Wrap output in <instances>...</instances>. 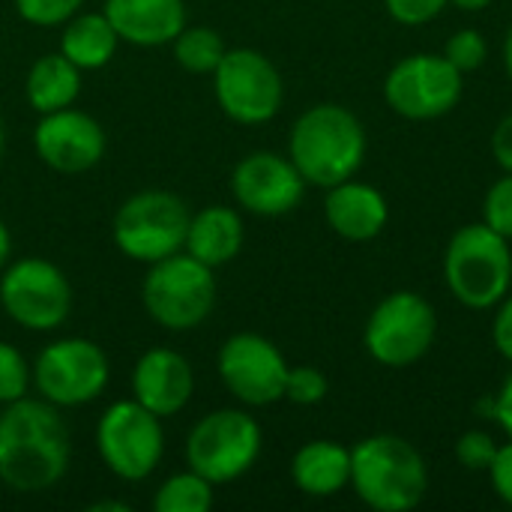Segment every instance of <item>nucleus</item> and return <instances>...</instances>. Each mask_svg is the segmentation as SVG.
<instances>
[{
	"label": "nucleus",
	"mask_w": 512,
	"mask_h": 512,
	"mask_svg": "<svg viewBox=\"0 0 512 512\" xmlns=\"http://www.w3.org/2000/svg\"><path fill=\"white\" fill-rule=\"evenodd\" d=\"M111 366L105 351L81 336L57 339L39 351L33 363V384L39 396L57 408H78L102 396Z\"/></svg>",
	"instance_id": "ddd939ff"
},
{
	"label": "nucleus",
	"mask_w": 512,
	"mask_h": 512,
	"mask_svg": "<svg viewBox=\"0 0 512 512\" xmlns=\"http://www.w3.org/2000/svg\"><path fill=\"white\" fill-rule=\"evenodd\" d=\"M30 378H33V369L27 366L24 354L15 345L0 342V405L24 399Z\"/></svg>",
	"instance_id": "bb28decb"
},
{
	"label": "nucleus",
	"mask_w": 512,
	"mask_h": 512,
	"mask_svg": "<svg viewBox=\"0 0 512 512\" xmlns=\"http://www.w3.org/2000/svg\"><path fill=\"white\" fill-rule=\"evenodd\" d=\"M72 444L57 405L18 399L0 411V483L18 495L57 486L69 468Z\"/></svg>",
	"instance_id": "f257e3e1"
},
{
	"label": "nucleus",
	"mask_w": 512,
	"mask_h": 512,
	"mask_svg": "<svg viewBox=\"0 0 512 512\" xmlns=\"http://www.w3.org/2000/svg\"><path fill=\"white\" fill-rule=\"evenodd\" d=\"M324 219L342 240L366 243L384 231V225L390 219V207H387V198L375 186L357 183V180H342L327 189Z\"/></svg>",
	"instance_id": "a211bd4d"
},
{
	"label": "nucleus",
	"mask_w": 512,
	"mask_h": 512,
	"mask_svg": "<svg viewBox=\"0 0 512 512\" xmlns=\"http://www.w3.org/2000/svg\"><path fill=\"white\" fill-rule=\"evenodd\" d=\"M33 150L57 174H84L105 156V132L90 114L69 105L42 114L33 132Z\"/></svg>",
	"instance_id": "dca6fc26"
},
{
	"label": "nucleus",
	"mask_w": 512,
	"mask_h": 512,
	"mask_svg": "<svg viewBox=\"0 0 512 512\" xmlns=\"http://www.w3.org/2000/svg\"><path fill=\"white\" fill-rule=\"evenodd\" d=\"M81 93V69L57 54H42L27 72L24 96L39 114H51L60 108H69Z\"/></svg>",
	"instance_id": "5701e85b"
},
{
	"label": "nucleus",
	"mask_w": 512,
	"mask_h": 512,
	"mask_svg": "<svg viewBox=\"0 0 512 512\" xmlns=\"http://www.w3.org/2000/svg\"><path fill=\"white\" fill-rule=\"evenodd\" d=\"M3 141H6V138H3V123H0V156H3Z\"/></svg>",
	"instance_id": "a19ab883"
},
{
	"label": "nucleus",
	"mask_w": 512,
	"mask_h": 512,
	"mask_svg": "<svg viewBox=\"0 0 512 512\" xmlns=\"http://www.w3.org/2000/svg\"><path fill=\"white\" fill-rule=\"evenodd\" d=\"M330 384L324 378L321 369L315 366H294L288 369V381H285V399L294 405H318L324 402Z\"/></svg>",
	"instance_id": "cd10ccee"
},
{
	"label": "nucleus",
	"mask_w": 512,
	"mask_h": 512,
	"mask_svg": "<svg viewBox=\"0 0 512 512\" xmlns=\"http://www.w3.org/2000/svg\"><path fill=\"white\" fill-rule=\"evenodd\" d=\"M120 36L105 12H75L60 33V54L81 72L102 69L114 60Z\"/></svg>",
	"instance_id": "4be33fe9"
},
{
	"label": "nucleus",
	"mask_w": 512,
	"mask_h": 512,
	"mask_svg": "<svg viewBox=\"0 0 512 512\" xmlns=\"http://www.w3.org/2000/svg\"><path fill=\"white\" fill-rule=\"evenodd\" d=\"M261 426L237 408L204 414L186 438V465L213 486L231 483L252 471L261 456Z\"/></svg>",
	"instance_id": "0eeeda50"
},
{
	"label": "nucleus",
	"mask_w": 512,
	"mask_h": 512,
	"mask_svg": "<svg viewBox=\"0 0 512 512\" xmlns=\"http://www.w3.org/2000/svg\"><path fill=\"white\" fill-rule=\"evenodd\" d=\"M504 66H507V75H510L512 81V24L510 30H507V39H504Z\"/></svg>",
	"instance_id": "ea45409f"
},
{
	"label": "nucleus",
	"mask_w": 512,
	"mask_h": 512,
	"mask_svg": "<svg viewBox=\"0 0 512 512\" xmlns=\"http://www.w3.org/2000/svg\"><path fill=\"white\" fill-rule=\"evenodd\" d=\"M501 444H495V438L489 432H465L459 441H456V459L462 468L468 471H489V465L495 462V453H498Z\"/></svg>",
	"instance_id": "7c9ffc66"
},
{
	"label": "nucleus",
	"mask_w": 512,
	"mask_h": 512,
	"mask_svg": "<svg viewBox=\"0 0 512 512\" xmlns=\"http://www.w3.org/2000/svg\"><path fill=\"white\" fill-rule=\"evenodd\" d=\"M243 237H246V231H243L240 213L216 204V207H204L201 213L192 216L183 249L207 267H222L240 255Z\"/></svg>",
	"instance_id": "412c9836"
},
{
	"label": "nucleus",
	"mask_w": 512,
	"mask_h": 512,
	"mask_svg": "<svg viewBox=\"0 0 512 512\" xmlns=\"http://www.w3.org/2000/svg\"><path fill=\"white\" fill-rule=\"evenodd\" d=\"M195 393V375L183 354L171 348H150L132 369V399L156 417L180 414Z\"/></svg>",
	"instance_id": "f3484780"
},
{
	"label": "nucleus",
	"mask_w": 512,
	"mask_h": 512,
	"mask_svg": "<svg viewBox=\"0 0 512 512\" xmlns=\"http://www.w3.org/2000/svg\"><path fill=\"white\" fill-rule=\"evenodd\" d=\"M0 306L24 330H57L72 312V285L66 273L45 258H24L3 267Z\"/></svg>",
	"instance_id": "9d476101"
},
{
	"label": "nucleus",
	"mask_w": 512,
	"mask_h": 512,
	"mask_svg": "<svg viewBox=\"0 0 512 512\" xmlns=\"http://www.w3.org/2000/svg\"><path fill=\"white\" fill-rule=\"evenodd\" d=\"M444 279L450 294L468 309H492L512 288L510 240L486 222L465 225L444 252Z\"/></svg>",
	"instance_id": "20e7f679"
},
{
	"label": "nucleus",
	"mask_w": 512,
	"mask_h": 512,
	"mask_svg": "<svg viewBox=\"0 0 512 512\" xmlns=\"http://www.w3.org/2000/svg\"><path fill=\"white\" fill-rule=\"evenodd\" d=\"M84 0H15L18 15L33 27H57L66 24Z\"/></svg>",
	"instance_id": "c756f323"
},
{
	"label": "nucleus",
	"mask_w": 512,
	"mask_h": 512,
	"mask_svg": "<svg viewBox=\"0 0 512 512\" xmlns=\"http://www.w3.org/2000/svg\"><path fill=\"white\" fill-rule=\"evenodd\" d=\"M483 222L498 231L501 237L512 240V174H504L492 183L483 201Z\"/></svg>",
	"instance_id": "c85d7f7f"
},
{
	"label": "nucleus",
	"mask_w": 512,
	"mask_h": 512,
	"mask_svg": "<svg viewBox=\"0 0 512 512\" xmlns=\"http://www.w3.org/2000/svg\"><path fill=\"white\" fill-rule=\"evenodd\" d=\"M219 378L234 399L249 408H264L285 399L288 363L282 351L258 333H234L219 348Z\"/></svg>",
	"instance_id": "4468645a"
},
{
	"label": "nucleus",
	"mask_w": 512,
	"mask_h": 512,
	"mask_svg": "<svg viewBox=\"0 0 512 512\" xmlns=\"http://www.w3.org/2000/svg\"><path fill=\"white\" fill-rule=\"evenodd\" d=\"M294 486L309 498H333L351 486V450L336 441H309L291 462Z\"/></svg>",
	"instance_id": "aec40b11"
},
{
	"label": "nucleus",
	"mask_w": 512,
	"mask_h": 512,
	"mask_svg": "<svg viewBox=\"0 0 512 512\" xmlns=\"http://www.w3.org/2000/svg\"><path fill=\"white\" fill-rule=\"evenodd\" d=\"M96 450L102 465L114 477L126 483H141L159 468L165 453L162 417H156L135 399L114 402L99 417Z\"/></svg>",
	"instance_id": "1a4fd4ad"
},
{
	"label": "nucleus",
	"mask_w": 512,
	"mask_h": 512,
	"mask_svg": "<svg viewBox=\"0 0 512 512\" xmlns=\"http://www.w3.org/2000/svg\"><path fill=\"white\" fill-rule=\"evenodd\" d=\"M351 489L372 510L408 512L426 498L429 468L411 441L372 435L351 447Z\"/></svg>",
	"instance_id": "7ed1b4c3"
},
{
	"label": "nucleus",
	"mask_w": 512,
	"mask_h": 512,
	"mask_svg": "<svg viewBox=\"0 0 512 512\" xmlns=\"http://www.w3.org/2000/svg\"><path fill=\"white\" fill-rule=\"evenodd\" d=\"M141 300L147 315L174 333L201 327L216 306V276L213 267L201 264L189 252L168 255L150 264L141 285Z\"/></svg>",
	"instance_id": "39448f33"
},
{
	"label": "nucleus",
	"mask_w": 512,
	"mask_h": 512,
	"mask_svg": "<svg viewBox=\"0 0 512 512\" xmlns=\"http://www.w3.org/2000/svg\"><path fill=\"white\" fill-rule=\"evenodd\" d=\"M492 153H495V162L512 174V114H507L498 126H495V132H492Z\"/></svg>",
	"instance_id": "f704fd0d"
},
{
	"label": "nucleus",
	"mask_w": 512,
	"mask_h": 512,
	"mask_svg": "<svg viewBox=\"0 0 512 512\" xmlns=\"http://www.w3.org/2000/svg\"><path fill=\"white\" fill-rule=\"evenodd\" d=\"M384 6H387L393 21L408 24V27H420V24L435 21L450 6V0H384Z\"/></svg>",
	"instance_id": "2f4dec72"
},
{
	"label": "nucleus",
	"mask_w": 512,
	"mask_h": 512,
	"mask_svg": "<svg viewBox=\"0 0 512 512\" xmlns=\"http://www.w3.org/2000/svg\"><path fill=\"white\" fill-rule=\"evenodd\" d=\"M306 180L288 156L273 150H255L243 156L231 174V192L243 210L255 216H285L291 213L303 195Z\"/></svg>",
	"instance_id": "2eb2a0df"
},
{
	"label": "nucleus",
	"mask_w": 512,
	"mask_h": 512,
	"mask_svg": "<svg viewBox=\"0 0 512 512\" xmlns=\"http://www.w3.org/2000/svg\"><path fill=\"white\" fill-rule=\"evenodd\" d=\"M210 507H213V483L195 471L168 477L153 495L156 512H207Z\"/></svg>",
	"instance_id": "b1692460"
},
{
	"label": "nucleus",
	"mask_w": 512,
	"mask_h": 512,
	"mask_svg": "<svg viewBox=\"0 0 512 512\" xmlns=\"http://www.w3.org/2000/svg\"><path fill=\"white\" fill-rule=\"evenodd\" d=\"M9 252H12V237H9V228L0 222V273H3V267L9 261Z\"/></svg>",
	"instance_id": "e433bc0d"
},
{
	"label": "nucleus",
	"mask_w": 512,
	"mask_h": 512,
	"mask_svg": "<svg viewBox=\"0 0 512 512\" xmlns=\"http://www.w3.org/2000/svg\"><path fill=\"white\" fill-rule=\"evenodd\" d=\"M90 510H93V512H102V510L129 512V504H120V501H99V504H93Z\"/></svg>",
	"instance_id": "58836bf2"
},
{
	"label": "nucleus",
	"mask_w": 512,
	"mask_h": 512,
	"mask_svg": "<svg viewBox=\"0 0 512 512\" xmlns=\"http://www.w3.org/2000/svg\"><path fill=\"white\" fill-rule=\"evenodd\" d=\"M492 342H495L498 354L512 363V294H507L498 303V315L492 321Z\"/></svg>",
	"instance_id": "72a5a7b5"
},
{
	"label": "nucleus",
	"mask_w": 512,
	"mask_h": 512,
	"mask_svg": "<svg viewBox=\"0 0 512 512\" xmlns=\"http://www.w3.org/2000/svg\"><path fill=\"white\" fill-rule=\"evenodd\" d=\"M462 93L465 75L444 54H408L384 78V99L405 120H438Z\"/></svg>",
	"instance_id": "f8f14e48"
},
{
	"label": "nucleus",
	"mask_w": 512,
	"mask_h": 512,
	"mask_svg": "<svg viewBox=\"0 0 512 512\" xmlns=\"http://www.w3.org/2000/svg\"><path fill=\"white\" fill-rule=\"evenodd\" d=\"M102 12L114 24L120 42L141 48L168 45L186 27L183 0H105Z\"/></svg>",
	"instance_id": "6ab92c4d"
},
{
	"label": "nucleus",
	"mask_w": 512,
	"mask_h": 512,
	"mask_svg": "<svg viewBox=\"0 0 512 512\" xmlns=\"http://www.w3.org/2000/svg\"><path fill=\"white\" fill-rule=\"evenodd\" d=\"M492 417L498 420V426L512 438V372L507 375L504 387L498 390V396L492 399Z\"/></svg>",
	"instance_id": "c9c22d12"
},
{
	"label": "nucleus",
	"mask_w": 512,
	"mask_h": 512,
	"mask_svg": "<svg viewBox=\"0 0 512 512\" xmlns=\"http://www.w3.org/2000/svg\"><path fill=\"white\" fill-rule=\"evenodd\" d=\"M453 6H459V9H465V12H480V9H486L492 0H450Z\"/></svg>",
	"instance_id": "4c0bfd02"
},
{
	"label": "nucleus",
	"mask_w": 512,
	"mask_h": 512,
	"mask_svg": "<svg viewBox=\"0 0 512 512\" xmlns=\"http://www.w3.org/2000/svg\"><path fill=\"white\" fill-rule=\"evenodd\" d=\"M288 159L309 186L330 189L360 171L366 159V129L345 105H312L291 126Z\"/></svg>",
	"instance_id": "f03ea898"
},
{
	"label": "nucleus",
	"mask_w": 512,
	"mask_h": 512,
	"mask_svg": "<svg viewBox=\"0 0 512 512\" xmlns=\"http://www.w3.org/2000/svg\"><path fill=\"white\" fill-rule=\"evenodd\" d=\"M438 336L435 306L417 291L387 294L369 315L363 345L375 363L390 369L414 366L429 354Z\"/></svg>",
	"instance_id": "6e6552de"
},
{
	"label": "nucleus",
	"mask_w": 512,
	"mask_h": 512,
	"mask_svg": "<svg viewBox=\"0 0 512 512\" xmlns=\"http://www.w3.org/2000/svg\"><path fill=\"white\" fill-rule=\"evenodd\" d=\"M219 108L243 126L267 123L282 108V75L270 57L255 48H231L213 69Z\"/></svg>",
	"instance_id": "9b49d317"
},
{
	"label": "nucleus",
	"mask_w": 512,
	"mask_h": 512,
	"mask_svg": "<svg viewBox=\"0 0 512 512\" xmlns=\"http://www.w3.org/2000/svg\"><path fill=\"white\" fill-rule=\"evenodd\" d=\"M192 213L186 201L165 189H144L129 195L114 213V246L141 264H156L183 252Z\"/></svg>",
	"instance_id": "423d86ee"
},
{
	"label": "nucleus",
	"mask_w": 512,
	"mask_h": 512,
	"mask_svg": "<svg viewBox=\"0 0 512 512\" xmlns=\"http://www.w3.org/2000/svg\"><path fill=\"white\" fill-rule=\"evenodd\" d=\"M444 57H447L462 75H468V72H474V69H480V66L486 63V57H489V42H486V36H483L477 27H462V30H456V33L447 39Z\"/></svg>",
	"instance_id": "a878e982"
},
{
	"label": "nucleus",
	"mask_w": 512,
	"mask_h": 512,
	"mask_svg": "<svg viewBox=\"0 0 512 512\" xmlns=\"http://www.w3.org/2000/svg\"><path fill=\"white\" fill-rule=\"evenodd\" d=\"M225 42L213 27H183L174 36V57L186 72L207 75L225 57Z\"/></svg>",
	"instance_id": "393cba45"
},
{
	"label": "nucleus",
	"mask_w": 512,
	"mask_h": 512,
	"mask_svg": "<svg viewBox=\"0 0 512 512\" xmlns=\"http://www.w3.org/2000/svg\"><path fill=\"white\" fill-rule=\"evenodd\" d=\"M489 477H492L495 495H498L507 507H512V438L507 444L498 447L495 462L489 465Z\"/></svg>",
	"instance_id": "473e14b6"
}]
</instances>
